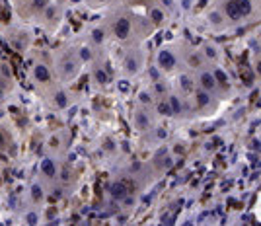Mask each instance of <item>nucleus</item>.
I'll use <instances>...</instances> for the list:
<instances>
[{
  "mask_svg": "<svg viewBox=\"0 0 261 226\" xmlns=\"http://www.w3.org/2000/svg\"><path fill=\"white\" fill-rule=\"evenodd\" d=\"M103 27L107 37L121 45H136L156 31L154 23L146 16H138L129 10H113L103 19Z\"/></svg>",
  "mask_w": 261,
  "mask_h": 226,
  "instance_id": "obj_1",
  "label": "nucleus"
},
{
  "mask_svg": "<svg viewBox=\"0 0 261 226\" xmlns=\"http://www.w3.org/2000/svg\"><path fill=\"white\" fill-rule=\"evenodd\" d=\"M51 60H53V70H55V80L60 84H70L74 82L80 72H82V58L78 55L76 47H60L55 53H51Z\"/></svg>",
  "mask_w": 261,
  "mask_h": 226,
  "instance_id": "obj_2",
  "label": "nucleus"
},
{
  "mask_svg": "<svg viewBox=\"0 0 261 226\" xmlns=\"http://www.w3.org/2000/svg\"><path fill=\"white\" fill-rule=\"evenodd\" d=\"M214 8L224 16L228 27H232L253 19L259 8V0H216Z\"/></svg>",
  "mask_w": 261,
  "mask_h": 226,
  "instance_id": "obj_3",
  "label": "nucleus"
},
{
  "mask_svg": "<svg viewBox=\"0 0 261 226\" xmlns=\"http://www.w3.org/2000/svg\"><path fill=\"white\" fill-rule=\"evenodd\" d=\"M29 82L33 84L35 90H43L45 86L55 82V70H53V60L51 55L37 51L29 64Z\"/></svg>",
  "mask_w": 261,
  "mask_h": 226,
  "instance_id": "obj_4",
  "label": "nucleus"
},
{
  "mask_svg": "<svg viewBox=\"0 0 261 226\" xmlns=\"http://www.w3.org/2000/svg\"><path fill=\"white\" fill-rule=\"evenodd\" d=\"M146 68V51L136 43V45H129V49L123 53L121 62H119V70L125 78H136L138 74H142Z\"/></svg>",
  "mask_w": 261,
  "mask_h": 226,
  "instance_id": "obj_5",
  "label": "nucleus"
},
{
  "mask_svg": "<svg viewBox=\"0 0 261 226\" xmlns=\"http://www.w3.org/2000/svg\"><path fill=\"white\" fill-rule=\"evenodd\" d=\"M154 64H156V70L160 74H177L179 70H183L181 56H179V47H175V45L160 47L156 56H154Z\"/></svg>",
  "mask_w": 261,
  "mask_h": 226,
  "instance_id": "obj_6",
  "label": "nucleus"
},
{
  "mask_svg": "<svg viewBox=\"0 0 261 226\" xmlns=\"http://www.w3.org/2000/svg\"><path fill=\"white\" fill-rule=\"evenodd\" d=\"M41 97L45 99V103L53 109V111H64L70 103H72V95L70 92L66 90V84H60V82H53L49 86H45L43 90H39Z\"/></svg>",
  "mask_w": 261,
  "mask_h": 226,
  "instance_id": "obj_7",
  "label": "nucleus"
},
{
  "mask_svg": "<svg viewBox=\"0 0 261 226\" xmlns=\"http://www.w3.org/2000/svg\"><path fill=\"white\" fill-rule=\"evenodd\" d=\"M187 97H189L193 115H210V113H214V109L220 101L218 97H214L212 94H208L201 88H195Z\"/></svg>",
  "mask_w": 261,
  "mask_h": 226,
  "instance_id": "obj_8",
  "label": "nucleus"
},
{
  "mask_svg": "<svg viewBox=\"0 0 261 226\" xmlns=\"http://www.w3.org/2000/svg\"><path fill=\"white\" fill-rule=\"evenodd\" d=\"M62 19H64V6H62L58 0H55V2L51 0V2L45 6L43 14L39 16L37 23H39L47 33H53V31L58 29V25L62 23Z\"/></svg>",
  "mask_w": 261,
  "mask_h": 226,
  "instance_id": "obj_9",
  "label": "nucleus"
},
{
  "mask_svg": "<svg viewBox=\"0 0 261 226\" xmlns=\"http://www.w3.org/2000/svg\"><path fill=\"white\" fill-rule=\"evenodd\" d=\"M193 76H195V84H197V88H201V90L212 94L214 97L222 99V92H220V86H218V82H216V76H214L210 64L201 66L199 70L193 72Z\"/></svg>",
  "mask_w": 261,
  "mask_h": 226,
  "instance_id": "obj_10",
  "label": "nucleus"
},
{
  "mask_svg": "<svg viewBox=\"0 0 261 226\" xmlns=\"http://www.w3.org/2000/svg\"><path fill=\"white\" fill-rule=\"evenodd\" d=\"M177 47H179L181 64H183V68H185V70L195 72V70H199L201 66H205V64H206V60H205V56H203L201 47H193V45H189V43H181V45H177Z\"/></svg>",
  "mask_w": 261,
  "mask_h": 226,
  "instance_id": "obj_11",
  "label": "nucleus"
},
{
  "mask_svg": "<svg viewBox=\"0 0 261 226\" xmlns=\"http://www.w3.org/2000/svg\"><path fill=\"white\" fill-rule=\"evenodd\" d=\"M6 39H8V43H10L16 51L25 53V51L31 47V43H33V33H31L25 25H16V27L8 29Z\"/></svg>",
  "mask_w": 261,
  "mask_h": 226,
  "instance_id": "obj_12",
  "label": "nucleus"
},
{
  "mask_svg": "<svg viewBox=\"0 0 261 226\" xmlns=\"http://www.w3.org/2000/svg\"><path fill=\"white\" fill-rule=\"evenodd\" d=\"M49 2L51 0H23L14 10H16V14H18V18L21 21H37Z\"/></svg>",
  "mask_w": 261,
  "mask_h": 226,
  "instance_id": "obj_13",
  "label": "nucleus"
},
{
  "mask_svg": "<svg viewBox=\"0 0 261 226\" xmlns=\"http://www.w3.org/2000/svg\"><path fill=\"white\" fill-rule=\"evenodd\" d=\"M60 177V164L55 156H45L41 162H39V179L45 183V185H53L56 183Z\"/></svg>",
  "mask_w": 261,
  "mask_h": 226,
  "instance_id": "obj_14",
  "label": "nucleus"
},
{
  "mask_svg": "<svg viewBox=\"0 0 261 226\" xmlns=\"http://www.w3.org/2000/svg\"><path fill=\"white\" fill-rule=\"evenodd\" d=\"M132 127H134V131L144 132V134L154 127V111H152L150 105H142L140 103L134 109V113H132Z\"/></svg>",
  "mask_w": 261,
  "mask_h": 226,
  "instance_id": "obj_15",
  "label": "nucleus"
},
{
  "mask_svg": "<svg viewBox=\"0 0 261 226\" xmlns=\"http://www.w3.org/2000/svg\"><path fill=\"white\" fill-rule=\"evenodd\" d=\"M146 18L154 23V27L158 29V27H164L166 23H168V19H169V14H168V10H166V6L164 4H160V2H150L148 6H146Z\"/></svg>",
  "mask_w": 261,
  "mask_h": 226,
  "instance_id": "obj_16",
  "label": "nucleus"
},
{
  "mask_svg": "<svg viewBox=\"0 0 261 226\" xmlns=\"http://www.w3.org/2000/svg\"><path fill=\"white\" fill-rule=\"evenodd\" d=\"M109 195L115 201H125L130 195V183H129V179H123V177L111 179V183H109Z\"/></svg>",
  "mask_w": 261,
  "mask_h": 226,
  "instance_id": "obj_17",
  "label": "nucleus"
},
{
  "mask_svg": "<svg viewBox=\"0 0 261 226\" xmlns=\"http://www.w3.org/2000/svg\"><path fill=\"white\" fill-rule=\"evenodd\" d=\"M210 66H212V72H214L216 82H218V86H220L222 97H228L230 92H232V80H230V74L226 72L224 66H220V62H218V64H210Z\"/></svg>",
  "mask_w": 261,
  "mask_h": 226,
  "instance_id": "obj_18",
  "label": "nucleus"
},
{
  "mask_svg": "<svg viewBox=\"0 0 261 226\" xmlns=\"http://www.w3.org/2000/svg\"><path fill=\"white\" fill-rule=\"evenodd\" d=\"M27 197H29V203H31L33 207H41V205L45 203V199H47L45 183H43L41 179H35V181L29 185V189H27Z\"/></svg>",
  "mask_w": 261,
  "mask_h": 226,
  "instance_id": "obj_19",
  "label": "nucleus"
},
{
  "mask_svg": "<svg viewBox=\"0 0 261 226\" xmlns=\"http://www.w3.org/2000/svg\"><path fill=\"white\" fill-rule=\"evenodd\" d=\"M205 19H206V27H208L210 31H224V29H228V23H226L224 16H222L214 6H212L210 12H206Z\"/></svg>",
  "mask_w": 261,
  "mask_h": 226,
  "instance_id": "obj_20",
  "label": "nucleus"
},
{
  "mask_svg": "<svg viewBox=\"0 0 261 226\" xmlns=\"http://www.w3.org/2000/svg\"><path fill=\"white\" fill-rule=\"evenodd\" d=\"M90 74H92V82H93L95 86H107L109 80H111L107 68H105L103 64H99L97 60L92 62V70H90Z\"/></svg>",
  "mask_w": 261,
  "mask_h": 226,
  "instance_id": "obj_21",
  "label": "nucleus"
},
{
  "mask_svg": "<svg viewBox=\"0 0 261 226\" xmlns=\"http://www.w3.org/2000/svg\"><path fill=\"white\" fill-rule=\"evenodd\" d=\"M47 146H49V150H51L53 154L64 150V148L68 146V136H66V132H64V131L53 132V134L49 136V140H47Z\"/></svg>",
  "mask_w": 261,
  "mask_h": 226,
  "instance_id": "obj_22",
  "label": "nucleus"
},
{
  "mask_svg": "<svg viewBox=\"0 0 261 226\" xmlns=\"http://www.w3.org/2000/svg\"><path fill=\"white\" fill-rule=\"evenodd\" d=\"M201 51H203V56H205L206 64H218V62L222 60L220 47L214 45V43H203V45H201Z\"/></svg>",
  "mask_w": 261,
  "mask_h": 226,
  "instance_id": "obj_23",
  "label": "nucleus"
},
{
  "mask_svg": "<svg viewBox=\"0 0 261 226\" xmlns=\"http://www.w3.org/2000/svg\"><path fill=\"white\" fill-rule=\"evenodd\" d=\"M14 88V76L10 72V66L8 64H2L0 66V97L8 95Z\"/></svg>",
  "mask_w": 261,
  "mask_h": 226,
  "instance_id": "obj_24",
  "label": "nucleus"
},
{
  "mask_svg": "<svg viewBox=\"0 0 261 226\" xmlns=\"http://www.w3.org/2000/svg\"><path fill=\"white\" fill-rule=\"evenodd\" d=\"M152 111H154V115H160V117H171V107H169L168 97H158V99H154Z\"/></svg>",
  "mask_w": 261,
  "mask_h": 226,
  "instance_id": "obj_25",
  "label": "nucleus"
},
{
  "mask_svg": "<svg viewBox=\"0 0 261 226\" xmlns=\"http://www.w3.org/2000/svg\"><path fill=\"white\" fill-rule=\"evenodd\" d=\"M10 146H12V136H10V132H8L6 129H0V150L6 152V148H10Z\"/></svg>",
  "mask_w": 261,
  "mask_h": 226,
  "instance_id": "obj_26",
  "label": "nucleus"
},
{
  "mask_svg": "<svg viewBox=\"0 0 261 226\" xmlns=\"http://www.w3.org/2000/svg\"><path fill=\"white\" fill-rule=\"evenodd\" d=\"M111 0H86V4L90 6V8H101V6H105V4H109Z\"/></svg>",
  "mask_w": 261,
  "mask_h": 226,
  "instance_id": "obj_27",
  "label": "nucleus"
},
{
  "mask_svg": "<svg viewBox=\"0 0 261 226\" xmlns=\"http://www.w3.org/2000/svg\"><path fill=\"white\" fill-rule=\"evenodd\" d=\"M62 6H78V4H84L86 0H58Z\"/></svg>",
  "mask_w": 261,
  "mask_h": 226,
  "instance_id": "obj_28",
  "label": "nucleus"
},
{
  "mask_svg": "<svg viewBox=\"0 0 261 226\" xmlns=\"http://www.w3.org/2000/svg\"><path fill=\"white\" fill-rule=\"evenodd\" d=\"M21 2H23V0H12V4H14V8H16V6H19Z\"/></svg>",
  "mask_w": 261,
  "mask_h": 226,
  "instance_id": "obj_29",
  "label": "nucleus"
}]
</instances>
